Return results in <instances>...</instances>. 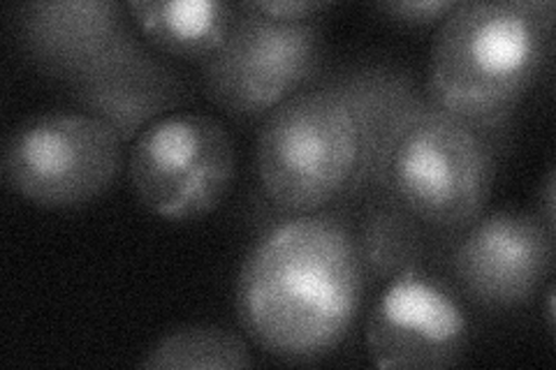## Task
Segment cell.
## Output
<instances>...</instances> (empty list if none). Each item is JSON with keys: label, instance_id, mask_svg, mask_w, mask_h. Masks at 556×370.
I'll return each instance as SVG.
<instances>
[{"label": "cell", "instance_id": "3", "mask_svg": "<svg viewBox=\"0 0 556 370\" xmlns=\"http://www.w3.org/2000/svg\"><path fill=\"white\" fill-rule=\"evenodd\" d=\"M357 165L353 107L323 75L274 107L257 130L260 188L288 216L316 214L345 197Z\"/></svg>", "mask_w": 556, "mask_h": 370}, {"label": "cell", "instance_id": "13", "mask_svg": "<svg viewBox=\"0 0 556 370\" xmlns=\"http://www.w3.org/2000/svg\"><path fill=\"white\" fill-rule=\"evenodd\" d=\"M126 8L149 47L200 65L228 38L237 14V3L225 0H130Z\"/></svg>", "mask_w": 556, "mask_h": 370}, {"label": "cell", "instance_id": "1", "mask_svg": "<svg viewBox=\"0 0 556 370\" xmlns=\"http://www.w3.org/2000/svg\"><path fill=\"white\" fill-rule=\"evenodd\" d=\"M355 232L334 214L288 216L241 261L235 308L249 339L283 363H316L351 333L364 298Z\"/></svg>", "mask_w": 556, "mask_h": 370}, {"label": "cell", "instance_id": "12", "mask_svg": "<svg viewBox=\"0 0 556 370\" xmlns=\"http://www.w3.org/2000/svg\"><path fill=\"white\" fill-rule=\"evenodd\" d=\"M351 102L359 128V165L345 197L386 192L392 153L410 118L427 102L410 69L394 63H357L323 75Z\"/></svg>", "mask_w": 556, "mask_h": 370}, {"label": "cell", "instance_id": "17", "mask_svg": "<svg viewBox=\"0 0 556 370\" xmlns=\"http://www.w3.org/2000/svg\"><path fill=\"white\" fill-rule=\"evenodd\" d=\"M249 5L255 12L281 22L318 20L320 12L332 8V3H327V0H251Z\"/></svg>", "mask_w": 556, "mask_h": 370}, {"label": "cell", "instance_id": "15", "mask_svg": "<svg viewBox=\"0 0 556 370\" xmlns=\"http://www.w3.org/2000/svg\"><path fill=\"white\" fill-rule=\"evenodd\" d=\"M149 370H239L253 368L249 343L216 324L179 327L155 341L137 363Z\"/></svg>", "mask_w": 556, "mask_h": 370}, {"label": "cell", "instance_id": "4", "mask_svg": "<svg viewBox=\"0 0 556 370\" xmlns=\"http://www.w3.org/2000/svg\"><path fill=\"white\" fill-rule=\"evenodd\" d=\"M496 157L492 139L427 100L399 137L386 192L425 227L462 232L492 197Z\"/></svg>", "mask_w": 556, "mask_h": 370}, {"label": "cell", "instance_id": "7", "mask_svg": "<svg viewBox=\"0 0 556 370\" xmlns=\"http://www.w3.org/2000/svg\"><path fill=\"white\" fill-rule=\"evenodd\" d=\"M323 28L281 22L237 3L228 38L202 67L206 98L235 120H260L320 77Z\"/></svg>", "mask_w": 556, "mask_h": 370}, {"label": "cell", "instance_id": "18", "mask_svg": "<svg viewBox=\"0 0 556 370\" xmlns=\"http://www.w3.org/2000/svg\"><path fill=\"white\" fill-rule=\"evenodd\" d=\"M538 218L549 229V232L556 234V174L554 167L547 169L545 179L541 183V190H538Z\"/></svg>", "mask_w": 556, "mask_h": 370}, {"label": "cell", "instance_id": "16", "mask_svg": "<svg viewBox=\"0 0 556 370\" xmlns=\"http://www.w3.org/2000/svg\"><path fill=\"white\" fill-rule=\"evenodd\" d=\"M455 5L457 0H394V3H378L376 10L396 24L427 28L439 26Z\"/></svg>", "mask_w": 556, "mask_h": 370}, {"label": "cell", "instance_id": "9", "mask_svg": "<svg viewBox=\"0 0 556 370\" xmlns=\"http://www.w3.org/2000/svg\"><path fill=\"white\" fill-rule=\"evenodd\" d=\"M556 234L535 214L492 210L459 232L452 276L468 302L513 310L541 292L554 269Z\"/></svg>", "mask_w": 556, "mask_h": 370}, {"label": "cell", "instance_id": "2", "mask_svg": "<svg viewBox=\"0 0 556 370\" xmlns=\"http://www.w3.org/2000/svg\"><path fill=\"white\" fill-rule=\"evenodd\" d=\"M554 14L552 0H457L431 40L427 100L501 149L549 61Z\"/></svg>", "mask_w": 556, "mask_h": 370}, {"label": "cell", "instance_id": "6", "mask_svg": "<svg viewBox=\"0 0 556 370\" xmlns=\"http://www.w3.org/2000/svg\"><path fill=\"white\" fill-rule=\"evenodd\" d=\"M237 176V151L223 120L174 112L139 135L128 157L132 195L151 216L167 222L200 220L228 200Z\"/></svg>", "mask_w": 556, "mask_h": 370}, {"label": "cell", "instance_id": "8", "mask_svg": "<svg viewBox=\"0 0 556 370\" xmlns=\"http://www.w3.org/2000/svg\"><path fill=\"white\" fill-rule=\"evenodd\" d=\"M471 322L462 298L422 267L388 280L369 310V359L376 368L443 370L464 361Z\"/></svg>", "mask_w": 556, "mask_h": 370}, {"label": "cell", "instance_id": "14", "mask_svg": "<svg viewBox=\"0 0 556 370\" xmlns=\"http://www.w3.org/2000/svg\"><path fill=\"white\" fill-rule=\"evenodd\" d=\"M355 245L364 280L382 288L388 280L422 267L425 225L390 192H371L362 208Z\"/></svg>", "mask_w": 556, "mask_h": 370}, {"label": "cell", "instance_id": "19", "mask_svg": "<svg viewBox=\"0 0 556 370\" xmlns=\"http://www.w3.org/2000/svg\"><path fill=\"white\" fill-rule=\"evenodd\" d=\"M545 298H547V310H545V320H547V329L549 333H554V283L552 280H547V292H545Z\"/></svg>", "mask_w": 556, "mask_h": 370}, {"label": "cell", "instance_id": "10", "mask_svg": "<svg viewBox=\"0 0 556 370\" xmlns=\"http://www.w3.org/2000/svg\"><path fill=\"white\" fill-rule=\"evenodd\" d=\"M12 26L26 59L63 86L142 40L128 8L110 0H30Z\"/></svg>", "mask_w": 556, "mask_h": 370}, {"label": "cell", "instance_id": "5", "mask_svg": "<svg viewBox=\"0 0 556 370\" xmlns=\"http://www.w3.org/2000/svg\"><path fill=\"white\" fill-rule=\"evenodd\" d=\"M124 142L100 118L49 112L16 123L3 144L0 171L22 200L51 210L102 197L124 169Z\"/></svg>", "mask_w": 556, "mask_h": 370}, {"label": "cell", "instance_id": "11", "mask_svg": "<svg viewBox=\"0 0 556 370\" xmlns=\"http://www.w3.org/2000/svg\"><path fill=\"white\" fill-rule=\"evenodd\" d=\"M77 110L100 118L130 144L151 123L179 112L190 88L163 54L137 40L93 73L65 84Z\"/></svg>", "mask_w": 556, "mask_h": 370}]
</instances>
